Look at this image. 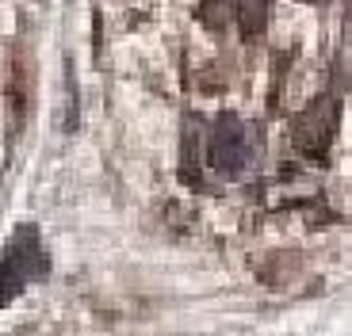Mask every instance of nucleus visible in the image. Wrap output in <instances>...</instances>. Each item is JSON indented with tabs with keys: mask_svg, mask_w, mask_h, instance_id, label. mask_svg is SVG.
Here are the masks:
<instances>
[{
	"mask_svg": "<svg viewBox=\"0 0 352 336\" xmlns=\"http://www.w3.org/2000/svg\"><path fill=\"white\" fill-rule=\"evenodd\" d=\"M337 126H341V104H337V96H318L314 104H307L295 115V123H291V142H295V149L302 157L322 160L337 138Z\"/></svg>",
	"mask_w": 352,
	"mask_h": 336,
	"instance_id": "obj_2",
	"label": "nucleus"
},
{
	"mask_svg": "<svg viewBox=\"0 0 352 336\" xmlns=\"http://www.w3.org/2000/svg\"><path fill=\"white\" fill-rule=\"evenodd\" d=\"M43 272H46V252H43V241H38V230L35 226H19L4 260H0V302L19 298V291Z\"/></svg>",
	"mask_w": 352,
	"mask_h": 336,
	"instance_id": "obj_1",
	"label": "nucleus"
},
{
	"mask_svg": "<svg viewBox=\"0 0 352 336\" xmlns=\"http://www.w3.org/2000/svg\"><path fill=\"white\" fill-rule=\"evenodd\" d=\"M307 4H326V0H307Z\"/></svg>",
	"mask_w": 352,
	"mask_h": 336,
	"instance_id": "obj_5",
	"label": "nucleus"
},
{
	"mask_svg": "<svg viewBox=\"0 0 352 336\" xmlns=\"http://www.w3.org/2000/svg\"><path fill=\"white\" fill-rule=\"evenodd\" d=\"M207 165L219 176H241L249 165V130L234 111H222L207 134Z\"/></svg>",
	"mask_w": 352,
	"mask_h": 336,
	"instance_id": "obj_3",
	"label": "nucleus"
},
{
	"mask_svg": "<svg viewBox=\"0 0 352 336\" xmlns=\"http://www.w3.org/2000/svg\"><path fill=\"white\" fill-rule=\"evenodd\" d=\"M268 8H272V0H238V4H234L245 43H253V38L264 35V27H268Z\"/></svg>",
	"mask_w": 352,
	"mask_h": 336,
	"instance_id": "obj_4",
	"label": "nucleus"
}]
</instances>
